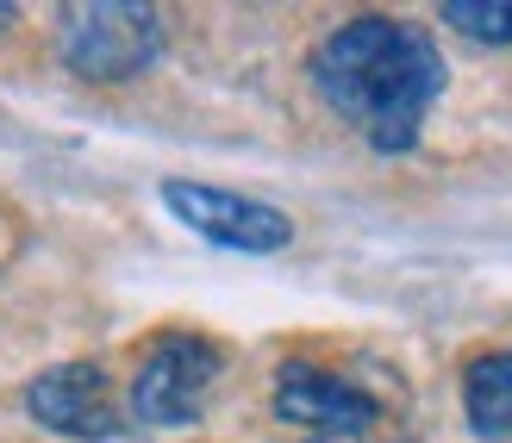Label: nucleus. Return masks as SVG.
<instances>
[{"label": "nucleus", "instance_id": "1", "mask_svg": "<svg viewBox=\"0 0 512 443\" xmlns=\"http://www.w3.org/2000/svg\"><path fill=\"white\" fill-rule=\"evenodd\" d=\"M325 107L356 125L381 156H406L444 94V57L413 19H350L313 50Z\"/></svg>", "mask_w": 512, "mask_h": 443}, {"label": "nucleus", "instance_id": "2", "mask_svg": "<svg viewBox=\"0 0 512 443\" xmlns=\"http://www.w3.org/2000/svg\"><path fill=\"white\" fill-rule=\"evenodd\" d=\"M57 57L82 82H125L163 57V13L138 0H94L57 13Z\"/></svg>", "mask_w": 512, "mask_h": 443}, {"label": "nucleus", "instance_id": "3", "mask_svg": "<svg viewBox=\"0 0 512 443\" xmlns=\"http://www.w3.org/2000/svg\"><path fill=\"white\" fill-rule=\"evenodd\" d=\"M219 375H225V350L213 344V337H200V331H163L157 344L144 350V362H138L125 412H132L138 425H150V431L194 425L200 412H207Z\"/></svg>", "mask_w": 512, "mask_h": 443}, {"label": "nucleus", "instance_id": "4", "mask_svg": "<svg viewBox=\"0 0 512 443\" xmlns=\"http://www.w3.org/2000/svg\"><path fill=\"white\" fill-rule=\"evenodd\" d=\"M163 206L188 231H200L207 244L244 250V256H269L281 244H294V225H288L281 206H263V200L232 194V188H213V181H163Z\"/></svg>", "mask_w": 512, "mask_h": 443}, {"label": "nucleus", "instance_id": "5", "mask_svg": "<svg viewBox=\"0 0 512 443\" xmlns=\"http://www.w3.org/2000/svg\"><path fill=\"white\" fill-rule=\"evenodd\" d=\"M25 412L44 431L75 437V443H107L125 431V406H119L113 375L100 362H57V369H44L25 387Z\"/></svg>", "mask_w": 512, "mask_h": 443}, {"label": "nucleus", "instance_id": "6", "mask_svg": "<svg viewBox=\"0 0 512 443\" xmlns=\"http://www.w3.org/2000/svg\"><path fill=\"white\" fill-rule=\"evenodd\" d=\"M275 419H288L325 443H350V437L375 431L381 406H375V394L319 369V362H281L275 369Z\"/></svg>", "mask_w": 512, "mask_h": 443}, {"label": "nucleus", "instance_id": "7", "mask_svg": "<svg viewBox=\"0 0 512 443\" xmlns=\"http://www.w3.org/2000/svg\"><path fill=\"white\" fill-rule=\"evenodd\" d=\"M463 412L481 443H512V350H488L463 369Z\"/></svg>", "mask_w": 512, "mask_h": 443}, {"label": "nucleus", "instance_id": "8", "mask_svg": "<svg viewBox=\"0 0 512 443\" xmlns=\"http://www.w3.org/2000/svg\"><path fill=\"white\" fill-rule=\"evenodd\" d=\"M444 25L475 44H512V0H444Z\"/></svg>", "mask_w": 512, "mask_h": 443}]
</instances>
